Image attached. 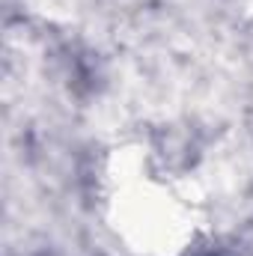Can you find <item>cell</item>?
Wrapping results in <instances>:
<instances>
[{
    "label": "cell",
    "mask_w": 253,
    "mask_h": 256,
    "mask_svg": "<svg viewBox=\"0 0 253 256\" xmlns=\"http://www.w3.org/2000/svg\"><path fill=\"white\" fill-rule=\"evenodd\" d=\"M116 220H122L126 232L137 244L158 254L176 250L179 238L185 236L179 202L161 188H155L152 182L134 185L131 191H126L122 206L116 202Z\"/></svg>",
    "instance_id": "obj_1"
}]
</instances>
